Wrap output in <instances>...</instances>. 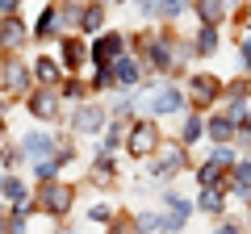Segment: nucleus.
Masks as SVG:
<instances>
[{
    "instance_id": "f257e3e1",
    "label": "nucleus",
    "mask_w": 251,
    "mask_h": 234,
    "mask_svg": "<svg viewBox=\"0 0 251 234\" xmlns=\"http://www.w3.org/2000/svg\"><path fill=\"white\" fill-rule=\"evenodd\" d=\"M34 205L42 209L46 217H67L75 205V184L59 180V176H50V180H38L34 188Z\"/></svg>"
},
{
    "instance_id": "f03ea898",
    "label": "nucleus",
    "mask_w": 251,
    "mask_h": 234,
    "mask_svg": "<svg viewBox=\"0 0 251 234\" xmlns=\"http://www.w3.org/2000/svg\"><path fill=\"white\" fill-rule=\"evenodd\" d=\"M159 142H163V134H159V126H155V117H134V121H126L122 146L134 155V159H151Z\"/></svg>"
},
{
    "instance_id": "7ed1b4c3",
    "label": "nucleus",
    "mask_w": 251,
    "mask_h": 234,
    "mask_svg": "<svg viewBox=\"0 0 251 234\" xmlns=\"http://www.w3.org/2000/svg\"><path fill=\"white\" fill-rule=\"evenodd\" d=\"M214 100H222V80L209 71H193L184 80V109H201L205 113Z\"/></svg>"
},
{
    "instance_id": "20e7f679",
    "label": "nucleus",
    "mask_w": 251,
    "mask_h": 234,
    "mask_svg": "<svg viewBox=\"0 0 251 234\" xmlns=\"http://www.w3.org/2000/svg\"><path fill=\"white\" fill-rule=\"evenodd\" d=\"M25 109H29L34 121H59L63 117V96L50 84H34V88L25 92Z\"/></svg>"
},
{
    "instance_id": "39448f33",
    "label": "nucleus",
    "mask_w": 251,
    "mask_h": 234,
    "mask_svg": "<svg viewBox=\"0 0 251 234\" xmlns=\"http://www.w3.org/2000/svg\"><path fill=\"white\" fill-rule=\"evenodd\" d=\"M29 84H34L29 63H25V59H17V50H9V59L0 63V92H9V96H25Z\"/></svg>"
},
{
    "instance_id": "423d86ee",
    "label": "nucleus",
    "mask_w": 251,
    "mask_h": 234,
    "mask_svg": "<svg viewBox=\"0 0 251 234\" xmlns=\"http://www.w3.org/2000/svg\"><path fill=\"white\" fill-rule=\"evenodd\" d=\"M193 167V159H188V146L180 142H159L155 146V167H151V176H180V171H188Z\"/></svg>"
},
{
    "instance_id": "0eeeda50",
    "label": "nucleus",
    "mask_w": 251,
    "mask_h": 234,
    "mask_svg": "<svg viewBox=\"0 0 251 234\" xmlns=\"http://www.w3.org/2000/svg\"><path fill=\"white\" fill-rule=\"evenodd\" d=\"M59 63H63V75H80L84 63H92L88 59V42H84V34H63V46H59Z\"/></svg>"
},
{
    "instance_id": "6e6552de",
    "label": "nucleus",
    "mask_w": 251,
    "mask_h": 234,
    "mask_svg": "<svg viewBox=\"0 0 251 234\" xmlns=\"http://www.w3.org/2000/svg\"><path fill=\"white\" fill-rule=\"evenodd\" d=\"M105 121H109V109L100 105V100H80L75 113H72V130L75 134H100Z\"/></svg>"
},
{
    "instance_id": "1a4fd4ad",
    "label": "nucleus",
    "mask_w": 251,
    "mask_h": 234,
    "mask_svg": "<svg viewBox=\"0 0 251 234\" xmlns=\"http://www.w3.org/2000/svg\"><path fill=\"white\" fill-rule=\"evenodd\" d=\"M122 50H130L126 34H97V38L88 42V59H92V63H113Z\"/></svg>"
},
{
    "instance_id": "9d476101",
    "label": "nucleus",
    "mask_w": 251,
    "mask_h": 234,
    "mask_svg": "<svg viewBox=\"0 0 251 234\" xmlns=\"http://www.w3.org/2000/svg\"><path fill=\"white\" fill-rule=\"evenodd\" d=\"M113 80H117V88H138V84H143V59L130 54V50H122L113 59Z\"/></svg>"
},
{
    "instance_id": "9b49d317",
    "label": "nucleus",
    "mask_w": 251,
    "mask_h": 234,
    "mask_svg": "<svg viewBox=\"0 0 251 234\" xmlns=\"http://www.w3.org/2000/svg\"><path fill=\"white\" fill-rule=\"evenodd\" d=\"M147 109H151V117H163V113H180L184 109V92L180 88H172V84H163V88H155V96L147 100Z\"/></svg>"
},
{
    "instance_id": "f8f14e48",
    "label": "nucleus",
    "mask_w": 251,
    "mask_h": 234,
    "mask_svg": "<svg viewBox=\"0 0 251 234\" xmlns=\"http://www.w3.org/2000/svg\"><path fill=\"white\" fill-rule=\"evenodd\" d=\"M25 42H29V29H25V21L17 13L0 17V50H21Z\"/></svg>"
},
{
    "instance_id": "ddd939ff",
    "label": "nucleus",
    "mask_w": 251,
    "mask_h": 234,
    "mask_svg": "<svg viewBox=\"0 0 251 234\" xmlns=\"http://www.w3.org/2000/svg\"><path fill=\"white\" fill-rule=\"evenodd\" d=\"M205 138H214V142H234V138H239V121H234L230 113L205 117Z\"/></svg>"
},
{
    "instance_id": "4468645a",
    "label": "nucleus",
    "mask_w": 251,
    "mask_h": 234,
    "mask_svg": "<svg viewBox=\"0 0 251 234\" xmlns=\"http://www.w3.org/2000/svg\"><path fill=\"white\" fill-rule=\"evenodd\" d=\"M197 209H201V213H209V217H222L226 213V188H222V184H201Z\"/></svg>"
},
{
    "instance_id": "2eb2a0df",
    "label": "nucleus",
    "mask_w": 251,
    "mask_h": 234,
    "mask_svg": "<svg viewBox=\"0 0 251 234\" xmlns=\"http://www.w3.org/2000/svg\"><path fill=\"white\" fill-rule=\"evenodd\" d=\"M29 71H34V84H50V88L63 80V63L50 59V54H38L34 63H29Z\"/></svg>"
},
{
    "instance_id": "dca6fc26",
    "label": "nucleus",
    "mask_w": 251,
    "mask_h": 234,
    "mask_svg": "<svg viewBox=\"0 0 251 234\" xmlns=\"http://www.w3.org/2000/svg\"><path fill=\"white\" fill-rule=\"evenodd\" d=\"M54 146H59V138L54 134H21V155H29V159H42V155H54Z\"/></svg>"
},
{
    "instance_id": "f3484780",
    "label": "nucleus",
    "mask_w": 251,
    "mask_h": 234,
    "mask_svg": "<svg viewBox=\"0 0 251 234\" xmlns=\"http://www.w3.org/2000/svg\"><path fill=\"white\" fill-rule=\"evenodd\" d=\"M188 9L197 13V21H209V25L226 21V0H188Z\"/></svg>"
},
{
    "instance_id": "a211bd4d",
    "label": "nucleus",
    "mask_w": 251,
    "mask_h": 234,
    "mask_svg": "<svg viewBox=\"0 0 251 234\" xmlns=\"http://www.w3.org/2000/svg\"><path fill=\"white\" fill-rule=\"evenodd\" d=\"M218 50V25H209V21H201L197 34H193V54H201V59H209V54Z\"/></svg>"
},
{
    "instance_id": "6ab92c4d",
    "label": "nucleus",
    "mask_w": 251,
    "mask_h": 234,
    "mask_svg": "<svg viewBox=\"0 0 251 234\" xmlns=\"http://www.w3.org/2000/svg\"><path fill=\"white\" fill-rule=\"evenodd\" d=\"M97 29H105V4L100 0H88L80 9V34H97Z\"/></svg>"
},
{
    "instance_id": "aec40b11",
    "label": "nucleus",
    "mask_w": 251,
    "mask_h": 234,
    "mask_svg": "<svg viewBox=\"0 0 251 234\" xmlns=\"http://www.w3.org/2000/svg\"><path fill=\"white\" fill-rule=\"evenodd\" d=\"M113 180H117V171H113L109 151H97V159H92V184H97V188H109Z\"/></svg>"
},
{
    "instance_id": "412c9836",
    "label": "nucleus",
    "mask_w": 251,
    "mask_h": 234,
    "mask_svg": "<svg viewBox=\"0 0 251 234\" xmlns=\"http://www.w3.org/2000/svg\"><path fill=\"white\" fill-rule=\"evenodd\" d=\"M54 34H59V13H54V0H46V13L34 21V34H29V38L46 42V38H54Z\"/></svg>"
},
{
    "instance_id": "4be33fe9",
    "label": "nucleus",
    "mask_w": 251,
    "mask_h": 234,
    "mask_svg": "<svg viewBox=\"0 0 251 234\" xmlns=\"http://www.w3.org/2000/svg\"><path fill=\"white\" fill-rule=\"evenodd\" d=\"M201 138H205V117H201V109H188L184 130H180V142L193 146V142H201Z\"/></svg>"
},
{
    "instance_id": "5701e85b",
    "label": "nucleus",
    "mask_w": 251,
    "mask_h": 234,
    "mask_svg": "<svg viewBox=\"0 0 251 234\" xmlns=\"http://www.w3.org/2000/svg\"><path fill=\"white\" fill-rule=\"evenodd\" d=\"M0 197H4V205H17V201L29 197V188L21 176H0Z\"/></svg>"
},
{
    "instance_id": "b1692460",
    "label": "nucleus",
    "mask_w": 251,
    "mask_h": 234,
    "mask_svg": "<svg viewBox=\"0 0 251 234\" xmlns=\"http://www.w3.org/2000/svg\"><path fill=\"white\" fill-rule=\"evenodd\" d=\"M54 88H59V96H63V100H75V105H80V100H88V92H92L88 84H80L75 75H63Z\"/></svg>"
},
{
    "instance_id": "393cba45",
    "label": "nucleus",
    "mask_w": 251,
    "mask_h": 234,
    "mask_svg": "<svg viewBox=\"0 0 251 234\" xmlns=\"http://www.w3.org/2000/svg\"><path fill=\"white\" fill-rule=\"evenodd\" d=\"M226 171H230L226 163H218V159H205V163L197 167V184H226Z\"/></svg>"
},
{
    "instance_id": "a878e982",
    "label": "nucleus",
    "mask_w": 251,
    "mask_h": 234,
    "mask_svg": "<svg viewBox=\"0 0 251 234\" xmlns=\"http://www.w3.org/2000/svg\"><path fill=\"white\" fill-rule=\"evenodd\" d=\"M122 138H126V117H117L113 126L105 121V138H100V151H117V146H122Z\"/></svg>"
},
{
    "instance_id": "bb28decb",
    "label": "nucleus",
    "mask_w": 251,
    "mask_h": 234,
    "mask_svg": "<svg viewBox=\"0 0 251 234\" xmlns=\"http://www.w3.org/2000/svg\"><path fill=\"white\" fill-rule=\"evenodd\" d=\"M222 96H226V105H230V100H247L251 96V75H239V80L222 84Z\"/></svg>"
},
{
    "instance_id": "cd10ccee",
    "label": "nucleus",
    "mask_w": 251,
    "mask_h": 234,
    "mask_svg": "<svg viewBox=\"0 0 251 234\" xmlns=\"http://www.w3.org/2000/svg\"><path fill=\"white\" fill-rule=\"evenodd\" d=\"M92 67H97V71H92V80H88V88L92 92H100V88H113V63H92Z\"/></svg>"
},
{
    "instance_id": "c85d7f7f",
    "label": "nucleus",
    "mask_w": 251,
    "mask_h": 234,
    "mask_svg": "<svg viewBox=\"0 0 251 234\" xmlns=\"http://www.w3.org/2000/svg\"><path fill=\"white\" fill-rule=\"evenodd\" d=\"M184 9H188V0H155V13H159L163 21H176Z\"/></svg>"
},
{
    "instance_id": "c756f323",
    "label": "nucleus",
    "mask_w": 251,
    "mask_h": 234,
    "mask_svg": "<svg viewBox=\"0 0 251 234\" xmlns=\"http://www.w3.org/2000/svg\"><path fill=\"white\" fill-rule=\"evenodd\" d=\"M59 167L63 163L54 159V155H42V159L34 163V180H50V176H59Z\"/></svg>"
},
{
    "instance_id": "7c9ffc66",
    "label": "nucleus",
    "mask_w": 251,
    "mask_h": 234,
    "mask_svg": "<svg viewBox=\"0 0 251 234\" xmlns=\"http://www.w3.org/2000/svg\"><path fill=\"white\" fill-rule=\"evenodd\" d=\"M163 209H172V213H180V217H193V201H184L180 192H168V197H163Z\"/></svg>"
},
{
    "instance_id": "2f4dec72",
    "label": "nucleus",
    "mask_w": 251,
    "mask_h": 234,
    "mask_svg": "<svg viewBox=\"0 0 251 234\" xmlns=\"http://www.w3.org/2000/svg\"><path fill=\"white\" fill-rule=\"evenodd\" d=\"M184 222H188V217L172 213V209H163V213H159V226H163V230H184Z\"/></svg>"
},
{
    "instance_id": "473e14b6",
    "label": "nucleus",
    "mask_w": 251,
    "mask_h": 234,
    "mask_svg": "<svg viewBox=\"0 0 251 234\" xmlns=\"http://www.w3.org/2000/svg\"><path fill=\"white\" fill-rule=\"evenodd\" d=\"M21 159H25V155H21V146H0V163H4V167H17Z\"/></svg>"
},
{
    "instance_id": "72a5a7b5",
    "label": "nucleus",
    "mask_w": 251,
    "mask_h": 234,
    "mask_svg": "<svg viewBox=\"0 0 251 234\" xmlns=\"http://www.w3.org/2000/svg\"><path fill=\"white\" fill-rule=\"evenodd\" d=\"M134 226H138V230H163V226H159V213H138Z\"/></svg>"
},
{
    "instance_id": "f704fd0d",
    "label": "nucleus",
    "mask_w": 251,
    "mask_h": 234,
    "mask_svg": "<svg viewBox=\"0 0 251 234\" xmlns=\"http://www.w3.org/2000/svg\"><path fill=\"white\" fill-rule=\"evenodd\" d=\"M88 217H92V222H100V226H109V222H113L109 205H92V209H88Z\"/></svg>"
},
{
    "instance_id": "c9c22d12",
    "label": "nucleus",
    "mask_w": 251,
    "mask_h": 234,
    "mask_svg": "<svg viewBox=\"0 0 251 234\" xmlns=\"http://www.w3.org/2000/svg\"><path fill=\"white\" fill-rule=\"evenodd\" d=\"M214 159H218V163H226V167H230V163H234V151H230V142H218Z\"/></svg>"
},
{
    "instance_id": "e433bc0d",
    "label": "nucleus",
    "mask_w": 251,
    "mask_h": 234,
    "mask_svg": "<svg viewBox=\"0 0 251 234\" xmlns=\"http://www.w3.org/2000/svg\"><path fill=\"white\" fill-rule=\"evenodd\" d=\"M21 0H0V17H9V13H17Z\"/></svg>"
},
{
    "instance_id": "4c0bfd02",
    "label": "nucleus",
    "mask_w": 251,
    "mask_h": 234,
    "mask_svg": "<svg viewBox=\"0 0 251 234\" xmlns=\"http://www.w3.org/2000/svg\"><path fill=\"white\" fill-rule=\"evenodd\" d=\"M239 54H243V63L251 67V38H243V46H239Z\"/></svg>"
},
{
    "instance_id": "58836bf2",
    "label": "nucleus",
    "mask_w": 251,
    "mask_h": 234,
    "mask_svg": "<svg viewBox=\"0 0 251 234\" xmlns=\"http://www.w3.org/2000/svg\"><path fill=\"white\" fill-rule=\"evenodd\" d=\"M0 126H4V100H0Z\"/></svg>"
},
{
    "instance_id": "ea45409f",
    "label": "nucleus",
    "mask_w": 251,
    "mask_h": 234,
    "mask_svg": "<svg viewBox=\"0 0 251 234\" xmlns=\"http://www.w3.org/2000/svg\"><path fill=\"white\" fill-rule=\"evenodd\" d=\"M113 4H130V0H113Z\"/></svg>"
},
{
    "instance_id": "a19ab883",
    "label": "nucleus",
    "mask_w": 251,
    "mask_h": 234,
    "mask_svg": "<svg viewBox=\"0 0 251 234\" xmlns=\"http://www.w3.org/2000/svg\"><path fill=\"white\" fill-rule=\"evenodd\" d=\"M72 4H88V0H72Z\"/></svg>"
},
{
    "instance_id": "79ce46f5",
    "label": "nucleus",
    "mask_w": 251,
    "mask_h": 234,
    "mask_svg": "<svg viewBox=\"0 0 251 234\" xmlns=\"http://www.w3.org/2000/svg\"><path fill=\"white\" fill-rule=\"evenodd\" d=\"M247 159H251V155H247Z\"/></svg>"
}]
</instances>
